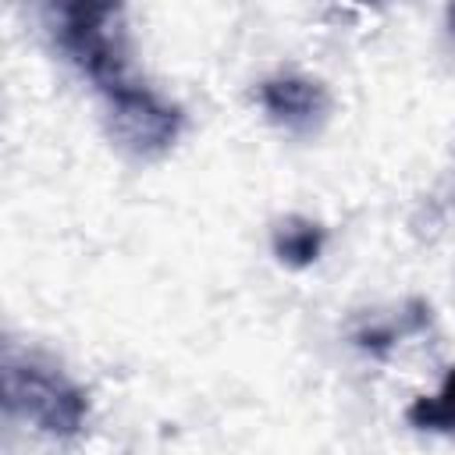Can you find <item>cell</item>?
<instances>
[{"instance_id": "6da1fadb", "label": "cell", "mask_w": 455, "mask_h": 455, "mask_svg": "<svg viewBox=\"0 0 455 455\" xmlns=\"http://www.w3.org/2000/svg\"><path fill=\"white\" fill-rule=\"evenodd\" d=\"M53 36L68 60L96 82L107 96L110 89L132 82L124 39H121V7L114 4H60L53 7Z\"/></svg>"}, {"instance_id": "7a4b0ae2", "label": "cell", "mask_w": 455, "mask_h": 455, "mask_svg": "<svg viewBox=\"0 0 455 455\" xmlns=\"http://www.w3.org/2000/svg\"><path fill=\"white\" fill-rule=\"evenodd\" d=\"M4 398L11 412H18L36 430L53 434V437L78 434L89 416L85 391L75 380H68L60 370L32 363V359L4 363Z\"/></svg>"}, {"instance_id": "3957f363", "label": "cell", "mask_w": 455, "mask_h": 455, "mask_svg": "<svg viewBox=\"0 0 455 455\" xmlns=\"http://www.w3.org/2000/svg\"><path fill=\"white\" fill-rule=\"evenodd\" d=\"M107 114L114 139L132 149L135 156H160L174 146L181 132V110L167 100H160L149 85H139L135 78L110 89L107 96Z\"/></svg>"}, {"instance_id": "277c9868", "label": "cell", "mask_w": 455, "mask_h": 455, "mask_svg": "<svg viewBox=\"0 0 455 455\" xmlns=\"http://www.w3.org/2000/svg\"><path fill=\"white\" fill-rule=\"evenodd\" d=\"M259 103L263 110L284 124V128H309L327 110V92L320 82L302 75H277L259 82Z\"/></svg>"}, {"instance_id": "5b68a950", "label": "cell", "mask_w": 455, "mask_h": 455, "mask_svg": "<svg viewBox=\"0 0 455 455\" xmlns=\"http://www.w3.org/2000/svg\"><path fill=\"white\" fill-rule=\"evenodd\" d=\"M320 249H323V228L316 220H306V217H288L274 228V256L284 263V267H309L320 259Z\"/></svg>"}, {"instance_id": "8992f818", "label": "cell", "mask_w": 455, "mask_h": 455, "mask_svg": "<svg viewBox=\"0 0 455 455\" xmlns=\"http://www.w3.org/2000/svg\"><path fill=\"white\" fill-rule=\"evenodd\" d=\"M405 419L416 430H434V434H455V366L448 370L444 384L437 395H419L409 409Z\"/></svg>"}, {"instance_id": "52a82bcc", "label": "cell", "mask_w": 455, "mask_h": 455, "mask_svg": "<svg viewBox=\"0 0 455 455\" xmlns=\"http://www.w3.org/2000/svg\"><path fill=\"white\" fill-rule=\"evenodd\" d=\"M355 341H359L363 348H370V352L384 355V352L391 348V341H395V331H391V327H366V331H359V334H355Z\"/></svg>"}, {"instance_id": "ba28073f", "label": "cell", "mask_w": 455, "mask_h": 455, "mask_svg": "<svg viewBox=\"0 0 455 455\" xmlns=\"http://www.w3.org/2000/svg\"><path fill=\"white\" fill-rule=\"evenodd\" d=\"M448 25H451V32H455V7H448Z\"/></svg>"}]
</instances>
